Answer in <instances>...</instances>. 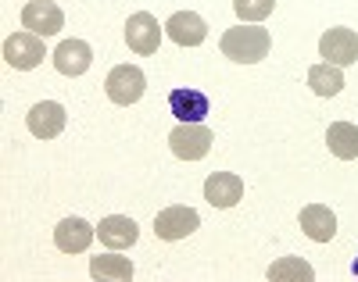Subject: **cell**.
Instances as JSON below:
<instances>
[{"mask_svg": "<svg viewBox=\"0 0 358 282\" xmlns=\"http://www.w3.org/2000/svg\"><path fill=\"white\" fill-rule=\"evenodd\" d=\"M219 47L229 61H236V65H258V61H265L268 50H273V36H268V29H262L258 22H241L236 29H226Z\"/></svg>", "mask_w": 358, "mask_h": 282, "instance_id": "6da1fadb", "label": "cell"}, {"mask_svg": "<svg viewBox=\"0 0 358 282\" xmlns=\"http://www.w3.org/2000/svg\"><path fill=\"white\" fill-rule=\"evenodd\" d=\"M215 136L208 129L204 121H179L176 129L169 133V147L179 161H201L208 158V150H212Z\"/></svg>", "mask_w": 358, "mask_h": 282, "instance_id": "7a4b0ae2", "label": "cell"}, {"mask_svg": "<svg viewBox=\"0 0 358 282\" xmlns=\"http://www.w3.org/2000/svg\"><path fill=\"white\" fill-rule=\"evenodd\" d=\"M143 89H147V75H143L136 65H118V68H111L108 79H104L108 101H111V104H122V107L136 104V101L143 97Z\"/></svg>", "mask_w": 358, "mask_h": 282, "instance_id": "3957f363", "label": "cell"}, {"mask_svg": "<svg viewBox=\"0 0 358 282\" xmlns=\"http://www.w3.org/2000/svg\"><path fill=\"white\" fill-rule=\"evenodd\" d=\"M162 36H165V25H158V18H155L151 11L129 15V22H126V43H129L133 54H140V57L158 54Z\"/></svg>", "mask_w": 358, "mask_h": 282, "instance_id": "277c9868", "label": "cell"}, {"mask_svg": "<svg viewBox=\"0 0 358 282\" xmlns=\"http://www.w3.org/2000/svg\"><path fill=\"white\" fill-rule=\"evenodd\" d=\"M22 29L47 40V36H57L65 29V15L54 0H29V4L22 8Z\"/></svg>", "mask_w": 358, "mask_h": 282, "instance_id": "5b68a950", "label": "cell"}, {"mask_svg": "<svg viewBox=\"0 0 358 282\" xmlns=\"http://www.w3.org/2000/svg\"><path fill=\"white\" fill-rule=\"evenodd\" d=\"M194 229H201V214H197L194 207L176 204V207H165V211L155 214V232H158V239H165V243L187 239Z\"/></svg>", "mask_w": 358, "mask_h": 282, "instance_id": "8992f818", "label": "cell"}, {"mask_svg": "<svg viewBox=\"0 0 358 282\" xmlns=\"http://www.w3.org/2000/svg\"><path fill=\"white\" fill-rule=\"evenodd\" d=\"M43 57H47L43 36H36V33H15V36L4 40V61H8L11 68H18V72L36 68Z\"/></svg>", "mask_w": 358, "mask_h": 282, "instance_id": "52a82bcc", "label": "cell"}, {"mask_svg": "<svg viewBox=\"0 0 358 282\" xmlns=\"http://www.w3.org/2000/svg\"><path fill=\"white\" fill-rule=\"evenodd\" d=\"M319 54L330 61V65H337V68L355 65L358 61V33L355 29H344V25L326 29L322 40H319Z\"/></svg>", "mask_w": 358, "mask_h": 282, "instance_id": "ba28073f", "label": "cell"}, {"mask_svg": "<svg viewBox=\"0 0 358 282\" xmlns=\"http://www.w3.org/2000/svg\"><path fill=\"white\" fill-rule=\"evenodd\" d=\"M25 121H29V133H33L36 140H54V136H62L69 118H65V107L57 101H40L25 114Z\"/></svg>", "mask_w": 358, "mask_h": 282, "instance_id": "9c48e42d", "label": "cell"}, {"mask_svg": "<svg viewBox=\"0 0 358 282\" xmlns=\"http://www.w3.org/2000/svg\"><path fill=\"white\" fill-rule=\"evenodd\" d=\"M90 65H94V47H90L86 40H62L54 50V68L76 79L83 72H90Z\"/></svg>", "mask_w": 358, "mask_h": 282, "instance_id": "30bf717a", "label": "cell"}, {"mask_svg": "<svg viewBox=\"0 0 358 282\" xmlns=\"http://www.w3.org/2000/svg\"><path fill=\"white\" fill-rule=\"evenodd\" d=\"M244 197V179L233 175V172H212L204 182V200L212 207H236Z\"/></svg>", "mask_w": 358, "mask_h": 282, "instance_id": "8fae6325", "label": "cell"}, {"mask_svg": "<svg viewBox=\"0 0 358 282\" xmlns=\"http://www.w3.org/2000/svg\"><path fill=\"white\" fill-rule=\"evenodd\" d=\"M165 36L179 47H201L208 40V25L197 11H176L169 22H165Z\"/></svg>", "mask_w": 358, "mask_h": 282, "instance_id": "7c38bea8", "label": "cell"}, {"mask_svg": "<svg viewBox=\"0 0 358 282\" xmlns=\"http://www.w3.org/2000/svg\"><path fill=\"white\" fill-rule=\"evenodd\" d=\"M94 236H97V229L90 225L86 218H62L54 229V243L62 254H83V250L94 243Z\"/></svg>", "mask_w": 358, "mask_h": 282, "instance_id": "4fadbf2b", "label": "cell"}, {"mask_svg": "<svg viewBox=\"0 0 358 282\" xmlns=\"http://www.w3.org/2000/svg\"><path fill=\"white\" fill-rule=\"evenodd\" d=\"M169 111L179 118V121H204L208 114H212V104H208V97L201 89L194 86H179L169 93Z\"/></svg>", "mask_w": 358, "mask_h": 282, "instance_id": "5bb4252c", "label": "cell"}, {"mask_svg": "<svg viewBox=\"0 0 358 282\" xmlns=\"http://www.w3.org/2000/svg\"><path fill=\"white\" fill-rule=\"evenodd\" d=\"M301 232L312 239V243H330L337 236V214L326 207V204H308L301 207Z\"/></svg>", "mask_w": 358, "mask_h": 282, "instance_id": "9a60e30c", "label": "cell"}, {"mask_svg": "<svg viewBox=\"0 0 358 282\" xmlns=\"http://www.w3.org/2000/svg\"><path fill=\"white\" fill-rule=\"evenodd\" d=\"M97 236H101V243H104L108 250H126V246L136 243L140 232H136L133 218H126V214H108V218H101Z\"/></svg>", "mask_w": 358, "mask_h": 282, "instance_id": "2e32d148", "label": "cell"}, {"mask_svg": "<svg viewBox=\"0 0 358 282\" xmlns=\"http://www.w3.org/2000/svg\"><path fill=\"white\" fill-rule=\"evenodd\" d=\"M326 147L337 161H355L358 158V125L351 121H334L326 129Z\"/></svg>", "mask_w": 358, "mask_h": 282, "instance_id": "e0dca14e", "label": "cell"}, {"mask_svg": "<svg viewBox=\"0 0 358 282\" xmlns=\"http://www.w3.org/2000/svg\"><path fill=\"white\" fill-rule=\"evenodd\" d=\"M90 275H94L97 282L101 279L126 282V279H133V261L122 258V254H97V258H90Z\"/></svg>", "mask_w": 358, "mask_h": 282, "instance_id": "ac0fdd59", "label": "cell"}, {"mask_svg": "<svg viewBox=\"0 0 358 282\" xmlns=\"http://www.w3.org/2000/svg\"><path fill=\"white\" fill-rule=\"evenodd\" d=\"M308 86H312V93H319V97H337V93L344 89V75H341L337 65L322 61V65L308 68Z\"/></svg>", "mask_w": 358, "mask_h": 282, "instance_id": "d6986e66", "label": "cell"}, {"mask_svg": "<svg viewBox=\"0 0 358 282\" xmlns=\"http://www.w3.org/2000/svg\"><path fill=\"white\" fill-rule=\"evenodd\" d=\"M268 279L273 282H312L315 268L305 258H280V261L268 265Z\"/></svg>", "mask_w": 358, "mask_h": 282, "instance_id": "ffe728a7", "label": "cell"}, {"mask_svg": "<svg viewBox=\"0 0 358 282\" xmlns=\"http://www.w3.org/2000/svg\"><path fill=\"white\" fill-rule=\"evenodd\" d=\"M276 0H233V11L241 22H265L268 15H273Z\"/></svg>", "mask_w": 358, "mask_h": 282, "instance_id": "44dd1931", "label": "cell"}, {"mask_svg": "<svg viewBox=\"0 0 358 282\" xmlns=\"http://www.w3.org/2000/svg\"><path fill=\"white\" fill-rule=\"evenodd\" d=\"M351 272H355V275H358V258H355V265H351Z\"/></svg>", "mask_w": 358, "mask_h": 282, "instance_id": "7402d4cb", "label": "cell"}]
</instances>
